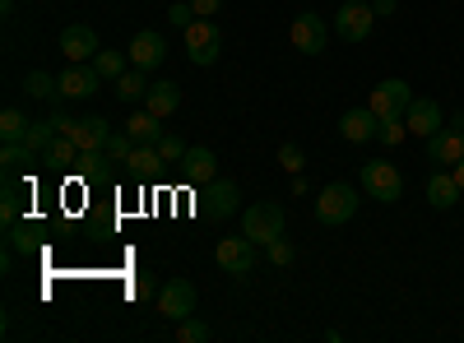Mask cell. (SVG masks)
I'll list each match as a JSON object with an SVG mask.
<instances>
[{
    "instance_id": "obj_14",
    "label": "cell",
    "mask_w": 464,
    "mask_h": 343,
    "mask_svg": "<svg viewBox=\"0 0 464 343\" xmlns=\"http://www.w3.org/2000/svg\"><path fill=\"white\" fill-rule=\"evenodd\" d=\"M98 84H102L98 65H93V61H89V65L74 61V65L61 74V98H93V93H98Z\"/></svg>"
},
{
    "instance_id": "obj_40",
    "label": "cell",
    "mask_w": 464,
    "mask_h": 343,
    "mask_svg": "<svg viewBox=\"0 0 464 343\" xmlns=\"http://www.w3.org/2000/svg\"><path fill=\"white\" fill-rule=\"evenodd\" d=\"M14 214H19V205H14V190H5V205H0V218L14 223Z\"/></svg>"
},
{
    "instance_id": "obj_26",
    "label": "cell",
    "mask_w": 464,
    "mask_h": 343,
    "mask_svg": "<svg viewBox=\"0 0 464 343\" xmlns=\"http://www.w3.org/2000/svg\"><path fill=\"white\" fill-rule=\"evenodd\" d=\"M93 65H98V74H102V80H121V74L130 70V52H98L93 56Z\"/></svg>"
},
{
    "instance_id": "obj_17",
    "label": "cell",
    "mask_w": 464,
    "mask_h": 343,
    "mask_svg": "<svg viewBox=\"0 0 464 343\" xmlns=\"http://www.w3.org/2000/svg\"><path fill=\"white\" fill-rule=\"evenodd\" d=\"M181 172H186V181H190V186H214V181H218V176H214V172H218L214 148H200V144H196V148L186 154Z\"/></svg>"
},
{
    "instance_id": "obj_2",
    "label": "cell",
    "mask_w": 464,
    "mask_h": 343,
    "mask_svg": "<svg viewBox=\"0 0 464 343\" xmlns=\"http://www.w3.org/2000/svg\"><path fill=\"white\" fill-rule=\"evenodd\" d=\"M242 233H246L256 246H269L275 237H284V205H279V200H256V205L242 214Z\"/></svg>"
},
{
    "instance_id": "obj_3",
    "label": "cell",
    "mask_w": 464,
    "mask_h": 343,
    "mask_svg": "<svg viewBox=\"0 0 464 343\" xmlns=\"http://www.w3.org/2000/svg\"><path fill=\"white\" fill-rule=\"evenodd\" d=\"M181 43H186L190 65H214L218 52H223V37H218V24L214 19H196V24L181 33Z\"/></svg>"
},
{
    "instance_id": "obj_37",
    "label": "cell",
    "mask_w": 464,
    "mask_h": 343,
    "mask_svg": "<svg viewBox=\"0 0 464 343\" xmlns=\"http://www.w3.org/2000/svg\"><path fill=\"white\" fill-rule=\"evenodd\" d=\"M130 297H135V301L153 297V279H149V274H135V283H130Z\"/></svg>"
},
{
    "instance_id": "obj_29",
    "label": "cell",
    "mask_w": 464,
    "mask_h": 343,
    "mask_svg": "<svg viewBox=\"0 0 464 343\" xmlns=\"http://www.w3.org/2000/svg\"><path fill=\"white\" fill-rule=\"evenodd\" d=\"M186 154H190V148H186L177 135H168V130H163V139H159V158H163V167H181V163H186Z\"/></svg>"
},
{
    "instance_id": "obj_7",
    "label": "cell",
    "mask_w": 464,
    "mask_h": 343,
    "mask_svg": "<svg viewBox=\"0 0 464 343\" xmlns=\"http://www.w3.org/2000/svg\"><path fill=\"white\" fill-rule=\"evenodd\" d=\"M159 311H163L172 325L186 320V316H196V283H190V279L163 283V288H159Z\"/></svg>"
},
{
    "instance_id": "obj_39",
    "label": "cell",
    "mask_w": 464,
    "mask_h": 343,
    "mask_svg": "<svg viewBox=\"0 0 464 343\" xmlns=\"http://www.w3.org/2000/svg\"><path fill=\"white\" fill-rule=\"evenodd\" d=\"M372 10H376V19H391L400 10V0H372Z\"/></svg>"
},
{
    "instance_id": "obj_36",
    "label": "cell",
    "mask_w": 464,
    "mask_h": 343,
    "mask_svg": "<svg viewBox=\"0 0 464 343\" xmlns=\"http://www.w3.org/2000/svg\"><path fill=\"white\" fill-rule=\"evenodd\" d=\"M265 255H269V264H288V260H293V246H288L284 237H275V242L265 246Z\"/></svg>"
},
{
    "instance_id": "obj_31",
    "label": "cell",
    "mask_w": 464,
    "mask_h": 343,
    "mask_svg": "<svg viewBox=\"0 0 464 343\" xmlns=\"http://www.w3.org/2000/svg\"><path fill=\"white\" fill-rule=\"evenodd\" d=\"M409 135V121H404V111H395V117H381V144H400Z\"/></svg>"
},
{
    "instance_id": "obj_13",
    "label": "cell",
    "mask_w": 464,
    "mask_h": 343,
    "mask_svg": "<svg viewBox=\"0 0 464 343\" xmlns=\"http://www.w3.org/2000/svg\"><path fill=\"white\" fill-rule=\"evenodd\" d=\"M61 52H65V61H93L102 47H98V33L89 28V24H70L65 33H61Z\"/></svg>"
},
{
    "instance_id": "obj_12",
    "label": "cell",
    "mask_w": 464,
    "mask_h": 343,
    "mask_svg": "<svg viewBox=\"0 0 464 343\" xmlns=\"http://www.w3.org/2000/svg\"><path fill=\"white\" fill-rule=\"evenodd\" d=\"M428 158L437 167H455L464 158V130L459 126H441L437 135H428Z\"/></svg>"
},
{
    "instance_id": "obj_44",
    "label": "cell",
    "mask_w": 464,
    "mask_h": 343,
    "mask_svg": "<svg viewBox=\"0 0 464 343\" xmlns=\"http://www.w3.org/2000/svg\"><path fill=\"white\" fill-rule=\"evenodd\" d=\"M367 5H372V0H367Z\"/></svg>"
},
{
    "instance_id": "obj_25",
    "label": "cell",
    "mask_w": 464,
    "mask_h": 343,
    "mask_svg": "<svg viewBox=\"0 0 464 343\" xmlns=\"http://www.w3.org/2000/svg\"><path fill=\"white\" fill-rule=\"evenodd\" d=\"M126 167H130L135 176H149V172H159V167H163V158H159V144H135V154L126 158Z\"/></svg>"
},
{
    "instance_id": "obj_43",
    "label": "cell",
    "mask_w": 464,
    "mask_h": 343,
    "mask_svg": "<svg viewBox=\"0 0 464 343\" xmlns=\"http://www.w3.org/2000/svg\"><path fill=\"white\" fill-rule=\"evenodd\" d=\"M450 126H459V130H464V111H459V117H455V121H450Z\"/></svg>"
},
{
    "instance_id": "obj_24",
    "label": "cell",
    "mask_w": 464,
    "mask_h": 343,
    "mask_svg": "<svg viewBox=\"0 0 464 343\" xmlns=\"http://www.w3.org/2000/svg\"><path fill=\"white\" fill-rule=\"evenodd\" d=\"M43 158H47L52 167H65V172H70V167H80V144H74L70 135H61V139H56V144L47 148Z\"/></svg>"
},
{
    "instance_id": "obj_23",
    "label": "cell",
    "mask_w": 464,
    "mask_h": 343,
    "mask_svg": "<svg viewBox=\"0 0 464 343\" xmlns=\"http://www.w3.org/2000/svg\"><path fill=\"white\" fill-rule=\"evenodd\" d=\"M149 70H140V65H130L121 80H116V98L121 102H144V93H149V80H144Z\"/></svg>"
},
{
    "instance_id": "obj_21",
    "label": "cell",
    "mask_w": 464,
    "mask_h": 343,
    "mask_svg": "<svg viewBox=\"0 0 464 343\" xmlns=\"http://www.w3.org/2000/svg\"><path fill=\"white\" fill-rule=\"evenodd\" d=\"M126 130H130L135 144H159V139H163V117H153L149 107H140L135 117L126 121Z\"/></svg>"
},
{
    "instance_id": "obj_15",
    "label": "cell",
    "mask_w": 464,
    "mask_h": 343,
    "mask_svg": "<svg viewBox=\"0 0 464 343\" xmlns=\"http://www.w3.org/2000/svg\"><path fill=\"white\" fill-rule=\"evenodd\" d=\"M404 121H409V135H437L441 130V107L432 102V98H413L409 102V111H404Z\"/></svg>"
},
{
    "instance_id": "obj_11",
    "label": "cell",
    "mask_w": 464,
    "mask_h": 343,
    "mask_svg": "<svg viewBox=\"0 0 464 343\" xmlns=\"http://www.w3.org/2000/svg\"><path fill=\"white\" fill-rule=\"evenodd\" d=\"M339 135H343L348 144H367V139L381 135V117H376L372 107H348L343 117H339Z\"/></svg>"
},
{
    "instance_id": "obj_19",
    "label": "cell",
    "mask_w": 464,
    "mask_h": 343,
    "mask_svg": "<svg viewBox=\"0 0 464 343\" xmlns=\"http://www.w3.org/2000/svg\"><path fill=\"white\" fill-rule=\"evenodd\" d=\"M65 135H70L74 144H80V154H84V148H107V139H111L107 117H84V121H74Z\"/></svg>"
},
{
    "instance_id": "obj_5",
    "label": "cell",
    "mask_w": 464,
    "mask_h": 343,
    "mask_svg": "<svg viewBox=\"0 0 464 343\" xmlns=\"http://www.w3.org/2000/svg\"><path fill=\"white\" fill-rule=\"evenodd\" d=\"M362 190L376 205H395L404 195V176H400L395 163H367L362 167Z\"/></svg>"
},
{
    "instance_id": "obj_38",
    "label": "cell",
    "mask_w": 464,
    "mask_h": 343,
    "mask_svg": "<svg viewBox=\"0 0 464 343\" xmlns=\"http://www.w3.org/2000/svg\"><path fill=\"white\" fill-rule=\"evenodd\" d=\"M190 5H196V14H200V19H214V14L223 10V0H190Z\"/></svg>"
},
{
    "instance_id": "obj_9",
    "label": "cell",
    "mask_w": 464,
    "mask_h": 343,
    "mask_svg": "<svg viewBox=\"0 0 464 343\" xmlns=\"http://www.w3.org/2000/svg\"><path fill=\"white\" fill-rule=\"evenodd\" d=\"M288 37H293V47H297L302 56H321L330 33H325V19H321V14H297L293 28H288Z\"/></svg>"
},
{
    "instance_id": "obj_22",
    "label": "cell",
    "mask_w": 464,
    "mask_h": 343,
    "mask_svg": "<svg viewBox=\"0 0 464 343\" xmlns=\"http://www.w3.org/2000/svg\"><path fill=\"white\" fill-rule=\"evenodd\" d=\"M61 139V130H56V121L52 117H43V121H28V130H24V144L33 148V154H47V148Z\"/></svg>"
},
{
    "instance_id": "obj_8",
    "label": "cell",
    "mask_w": 464,
    "mask_h": 343,
    "mask_svg": "<svg viewBox=\"0 0 464 343\" xmlns=\"http://www.w3.org/2000/svg\"><path fill=\"white\" fill-rule=\"evenodd\" d=\"M413 102V89L404 80H381L372 93H367V107L376 111V117H395V111H409Z\"/></svg>"
},
{
    "instance_id": "obj_33",
    "label": "cell",
    "mask_w": 464,
    "mask_h": 343,
    "mask_svg": "<svg viewBox=\"0 0 464 343\" xmlns=\"http://www.w3.org/2000/svg\"><path fill=\"white\" fill-rule=\"evenodd\" d=\"M0 163H5V167H24V163H33V148H28L24 139H14V144H5V154H0Z\"/></svg>"
},
{
    "instance_id": "obj_28",
    "label": "cell",
    "mask_w": 464,
    "mask_h": 343,
    "mask_svg": "<svg viewBox=\"0 0 464 343\" xmlns=\"http://www.w3.org/2000/svg\"><path fill=\"white\" fill-rule=\"evenodd\" d=\"M24 130H28V121H24L19 107H5V111H0V139H5V144L24 139Z\"/></svg>"
},
{
    "instance_id": "obj_32",
    "label": "cell",
    "mask_w": 464,
    "mask_h": 343,
    "mask_svg": "<svg viewBox=\"0 0 464 343\" xmlns=\"http://www.w3.org/2000/svg\"><path fill=\"white\" fill-rule=\"evenodd\" d=\"M130 154H135V139H130V130H126V135H111V139H107V163H126Z\"/></svg>"
},
{
    "instance_id": "obj_10",
    "label": "cell",
    "mask_w": 464,
    "mask_h": 343,
    "mask_svg": "<svg viewBox=\"0 0 464 343\" xmlns=\"http://www.w3.org/2000/svg\"><path fill=\"white\" fill-rule=\"evenodd\" d=\"M130 65H140V70H159L163 65V56H168V43H163V33H153V28H140L135 37H130Z\"/></svg>"
},
{
    "instance_id": "obj_30",
    "label": "cell",
    "mask_w": 464,
    "mask_h": 343,
    "mask_svg": "<svg viewBox=\"0 0 464 343\" xmlns=\"http://www.w3.org/2000/svg\"><path fill=\"white\" fill-rule=\"evenodd\" d=\"M177 338H181V343H209L214 329H209L205 320H196V316H186V320H177Z\"/></svg>"
},
{
    "instance_id": "obj_20",
    "label": "cell",
    "mask_w": 464,
    "mask_h": 343,
    "mask_svg": "<svg viewBox=\"0 0 464 343\" xmlns=\"http://www.w3.org/2000/svg\"><path fill=\"white\" fill-rule=\"evenodd\" d=\"M144 107L153 111V117H172V111L181 107V89L177 84H149V93H144Z\"/></svg>"
},
{
    "instance_id": "obj_41",
    "label": "cell",
    "mask_w": 464,
    "mask_h": 343,
    "mask_svg": "<svg viewBox=\"0 0 464 343\" xmlns=\"http://www.w3.org/2000/svg\"><path fill=\"white\" fill-rule=\"evenodd\" d=\"M450 172H455V181H459V190H464V158H459V163H455Z\"/></svg>"
},
{
    "instance_id": "obj_35",
    "label": "cell",
    "mask_w": 464,
    "mask_h": 343,
    "mask_svg": "<svg viewBox=\"0 0 464 343\" xmlns=\"http://www.w3.org/2000/svg\"><path fill=\"white\" fill-rule=\"evenodd\" d=\"M279 163H284V172H302L306 167V158H302V144H279Z\"/></svg>"
},
{
    "instance_id": "obj_6",
    "label": "cell",
    "mask_w": 464,
    "mask_h": 343,
    "mask_svg": "<svg viewBox=\"0 0 464 343\" xmlns=\"http://www.w3.org/2000/svg\"><path fill=\"white\" fill-rule=\"evenodd\" d=\"M376 28V10L367 5V0H348V5L334 14V33L343 37V43H367Z\"/></svg>"
},
{
    "instance_id": "obj_34",
    "label": "cell",
    "mask_w": 464,
    "mask_h": 343,
    "mask_svg": "<svg viewBox=\"0 0 464 343\" xmlns=\"http://www.w3.org/2000/svg\"><path fill=\"white\" fill-rule=\"evenodd\" d=\"M196 19H200V14H196V5H190V0H186V5L177 0V5L168 10V24H172V28H181V33H186L190 24H196Z\"/></svg>"
},
{
    "instance_id": "obj_4",
    "label": "cell",
    "mask_w": 464,
    "mask_h": 343,
    "mask_svg": "<svg viewBox=\"0 0 464 343\" xmlns=\"http://www.w3.org/2000/svg\"><path fill=\"white\" fill-rule=\"evenodd\" d=\"M256 242L242 233V237H223L218 246H214V264H218V270L223 274H237V279H246L251 270H256Z\"/></svg>"
},
{
    "instance_id": "obj_1",
    "label": "cell",
    "mask_w": 464,
    "mask_h": 343,
    "mask_svg": "<svg viewBox=\"0 0 464 343\" xmlns=\"http://www.w3.org/2000/svg\"><path fill=\"white\" fill-rule=\"evenodd\" d=\"M358 186H348V181H330V186H321V195H316V218L325 223V227H339V223H348L358 214Z\"/></svg>"
},
{
    "instance_id": "obj_16",
    "label": "cell",
    "mask_w": 464,
    "mask_h": 343,
    "mask_svg": "<svg viewBox=\"0 0 464 343\" xmlns=\"http://www.w3.org/2000/svg\"><path fill=\"white\" fill-rule=\"evenodd\" d=\"M237 200H242V190H237V181H227V176H218L214 186H209V218L214 223H223V218H232L237 214Z\"/></svg>"
},
{
    "instance_id": "obj_27",
    "label": "cell",
    "mask_w": 464,
    "mask_h": 343,
    "mask_svg": "<svg viewBox=\"0 0 464 343\" xmlns=\"http://www.w3.org/2000/svg\"><path fill=\"white\" fill-rule=\"evenodd\" d=\"M24 89H28V98H61V80H52V74L47 70H33L28 74V80H24Z\"/></svg>"
},
{
    "instance_id": "obj_18",
    "label": "cell",
    "mask_w": 464,
    "mask_h": 343,
    "mask_svg": "<svg viewBox=\"0 0 464 343\" xmlns=\"http://www.w3.org/2000/svg\"><path fill=\"white\" fill-rule=\"evenodd\" d=\"M464 195V190H459V181H455V172L450 167H437L432 172V181H428V200H432V209H455V200Z\"/></svg>"
},
{
    "instance_id": "obj_42",
    "label": "cell",
    "mask_w": 464,
    "mask_h": 343,
    "mask_svg": "<svg viewBox=\"0 0 464 343\" xmlns=\"http://www.w3.org/2000/svg\"><path fill=\"white\" fill-rule=\"evenodd\" d=\"M0 10H5V14H14V0H0Z\"/></svg>"
}]
</instances>
